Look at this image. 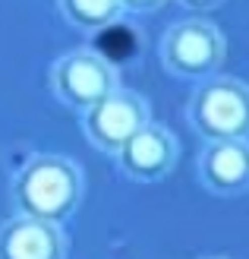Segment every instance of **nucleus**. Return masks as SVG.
Listing matches in <instances>:
<instances>
[{
    "instance_id": "9d476101",
    "label": "nucleus",
    "mask_w": 249,
    "mask_h": 259,
    "mask_svg": "<svg viewBox=\"0 0 249 259\" xmlns=\"http://www.w3.org/2000/svg\"><path fill=\"white\" fill-rule=\"evenodd\" d=\"M126 13H139V16H145V13H155L164 7V0H120Z\"/></svg>"
},
{
    "instance_id": "6e6552de",
    "label": "nucleus",
    "mask_w": 249,
    "mask_h": 259,
    "mask_svg": "<svg viewBox=\"0 0 249 259\" xmlns=\"http://www.w3.org/2000/svg\"><path fill=\"white\" fill-rule=\"evenodd\" d=\"M67 234L60 225L13 215L0 225V259H67Z\"/></svg>"
},
{
    "instance_id": "f03ea898",
    "label": "nucleus",
    "mask_w": 249,
    "mask_h": 259,
    "mask_svg": "<svg viewBox=\"0 0 249 259\" xmlns=\"http://www.w3.org/2000/svg\"><path fill=\"white\" fill-rule=\"evenodd\" d=\"M189 126L205 142L249 139V85L230 76H212L189 98Z\"/></svg>"
},
{
    "instance_id": "423d86ee",
    "label": "nucleus",
    "mask_w": 249,
    "mask_h": 259,
    "mask_svg": "<svg viewBox=\"0 0 249 259\" xmlns=\"http://www.w3.org/2000/svg\"><path fill=\"white\" fill-rule=\"evenodd\" d=\"M114 158L129 180L155 184V180H164L174 171V164L180 158V142L174 139V133H170L167 126L152 120L148 126H142Z\"/></svg>"
},
{
    "instance_id": "1a4fd4ad",
    "label": "nucleus",
    "mask_w": 249,
    "mask_h": 259,
    "mask_svg": "<svg viewBox=\"0 0 249 259\" xmlns=\"http://www.w3.org/2000/svg\"><path fill=\"white\" fill-rule=\"evenodd\" d=\"M60 13L73 29L79 32H101L123 16V4L120 0H57Z\"/></svg>"
},
{
    "instance_id": "0eeeda50",
    "label": "nucleus",
    "mask_w": 249,
    "mask_h": 259,
    "mask_svg": "<svg viewBox=\"0 0 249 259\" xmlns=\"http://www.w3.org/2000/svg\"><path fill=\"white\" fill-rule=\"evenodd\" d=\"M195 174L215 196H243L249 190V139L205 142L195 161Z\"/></svg>"
},
{
    "instance_id": "f8f14e48",
    "label": "nucleus",
    "mask_w": 249,
    "mask_h": 259,
    "mask_svg": "<svg viewBox=\"0 0 249 259\" xmlns=\"http://www.w3.org/2000/svg\"><path fill=\"white\" fill-rule=\"evenodd\" d=\"M215 259H224V256H215Z\"/></svg>"
},
{
    "instance_id": "39448f33",
    "label": "nucleus",
    "mask_w": 249,
    "mask_h": 259,
    "mask_svg": "<svg viewBox=\"0 0 249 259\" xmlns=\"http://www.w3.org/2000/svg\"><path fill=\"white\" fill-rule=\"evenodd\" d=\"M148 123H152V111L145 105V98L133 89H117V92H111L104 101H98L95 108H88L82 114L85 139L108 155H117Z\"/></svg>"
},
{
    "instance_id": "9b49d317",
    "label": "nucleus",
    "mask_w": 249,
    "mask_h": 259,
    "mask_svg": "<svg viewBox=\"0 0 249 259\" xmlns=\"http://www.w3.org/2000/svg\"><path fill=\"white\" fill-rule=\"evenodd\" d=\"M177 4L183 10H189V13H208V10H215L218 4H224V0H177Z\"/></svg>"
},
{
    "instance_id": "7ed1b4c3",
    "label": "nucleus",
    "mask_w": 249,
    "mask_h": 259,
    "mask_svg": "<svg viewBox=\"0 0 249 259\" xmlns=\"http://www.w3.org/2000/svg\"><path fill=\"white\" fill-rule=\"evenodd\" d=\"M227 45L218 25L208 19H180L161 38V60L180 79H212L224 63Z\"/></svg>"
},
{
    "instance_id": "20e7f679",
    "label": "nucleus",
    "mask_w": 249,
    "mask_h": 259,
    "mask_svg": "<svg viewBox=\"0 0 249 259\" xmlns=\"http://www.w3.org/2000/svg\"><path fill=\"white\" fill-rule=\"evenodd\" d=\"M51 89H54L60 105H67L82 117L88 108H95L98 101H104L111 92L120 89V76L108 57L82 48L63 54L51 67Z\"/></svg>"
},
{
    "instance_id": "f257e3e1",
    "label": "nucleus",
    "mask_w": 249,
    "mask_h": 259,
    "mask_svg": "<svg viewBox=\"0 0 249 259\" xmlns=\"http://www.w3.org/2000/svg\"><path fill=\"white\" fill-rule=\"evenodd\" d=\"M85 180L73 158L63 155H32L16 177H13V205L16 215L41 218V222L60 225L70 222L82 202Z\"/></svg>"
}]
</instances>
